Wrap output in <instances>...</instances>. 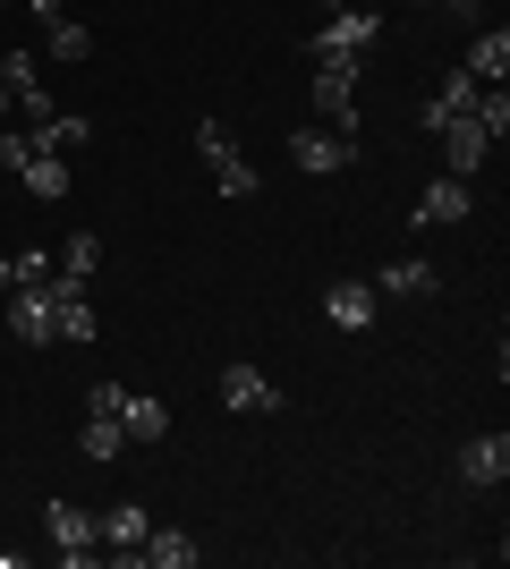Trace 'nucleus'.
I'll return each mask as SVG.
<instances>
[{
	"label": "nucleus",
	"mask_w": 510,
	"mask_h": 569,
	"mask_svg": "<svg viewBox=\"0 0 510 569\" xmlns=\"http://www.w3.org/2000/svg\"><path fill=\"white\" fill-rule=\"evenodd\" d=\"M196 162L213 170V179H221V196H239V204H247L256 188H264V179H256V162L239 153V137H230L221 119H196Z\"/></svg>",
	"instance_id": "nucleus-1"
},
{
	"label": "nucleus",
	"mask_w": 510,
	"mask_h": 569,
	"mask_svg": "<svg viewBox=\"0 0 510 569\" xmlns=\"http://www.w3.org/2000/svg\"><path fill=\"white\" fill-rule=\"evenodd\" d=\"M316 119L340 128V137H358V60H316Z\"/></svg>",
	"instance_id": "nucleus-2"
},
{
	"label": "nucleus",
	"mask_w": 510,
	"mask_h": 569,
	"mask_svg": "<svg viewBox=\"0 0 510 569\" xmlns=\"http://www.w3.org/2000/svg\"><path fill=\"white\" fill-rule=\"evenodd\" d=\"M374 34H383L374 9H332V18L307 34V60H358V51H374Z\"/></svg>",
	"instance_id": "nucleus-3"
},
{
	"label": "nucleus",
	"mask_w": 510,
	"mask_h": 569,
	"mask_svg": "<svg viewBox=\"0 0 510 569\" xmlns=\"http://www.w3.org/2000/svg\"><path fill=\"white\" fill-rule=\"evenodd\" d=\"M0 323H9L26 349H51V340H60V332H51V272H43V281H18V289H9V298H0Z\"/></svg>",
	"instance_id": "nucleus-4"
},
{
	"label": "nucleus",
	"mask_w": 510,
	"mask_h": 569,
	"mask_svg": "<svg viewBox=\"0 0 510 569\" xmlns=\"http://www.w3.org/2000/svg\"><path fill=\"white\" fill-rule=\"evenodd\" d=\"M290 162L307 170V179H332V170L358 162V137H340V128H323V119H316V128H298V137H290Z\"/></svg>",
	"instance_id": "nucleus-5"
},
{
	"label": "nucleus",
	"mask_w": 510,
	"mask_h": 569,
	"mask_svg": "<svg viewBox=\"0 0 510 569\" xmlns=\"http://www.w3.org/2000/svg\"><path fill=\"white\" fill-rule=\"evenodd\" d=\"M221 408H239V417H272V408H281V382L239 357V366H221Z\"/></svg>",
	"instance_id": "nucleus-6"
},
{
	"label": "nucleus",
	"mask_w": 510,
	"mask_h": 569,
	"mask_svg": "<svg viewBox=\"0 0 510 569\" xmlns=\"http://www.w3.org/2000/svg\"><path fill=\"white\" fill-rule=\"evenodd\" d=\"M43 527H51V545H60V561H86V552L102 545V527L86 501H43Z\"/></svg>",
	"instance_id": "nucleus-7"
},
{
	"label": "nucleus",
	"mask_w": 510,
	"mask_h": 569,
	"mask_svg": "<svg viewBox=\"0 0 510 569\" xmlns=\"http://www.w3.org/2000/svg\"><path fill=\"white\" fill-rule=\"evenodd\" d=\"M0 86H9V102H18L26 119H51V86H43V60H34V51H0Z\"/></svg>",
	"instance_id": "nucleus-8"
},
{
	"label": "nucleus",
	"mask_w": 510,
	"mask_h": 569,
	"mask_svg": "<svg viewBox=\"0 0 510 569\" xmlns=\"http://www.w3.org/2000/svg\"><path fill=\"white\" fill-rule=\"evenodd\" d=\"M434 137H442V170H451V179H477L486 153H493V137L477 128V119H451V128H434Z\"/></svg>",
	"instance_id": "nucleus-9"
},
{
	"label": "nucleus",
	"mask_w": 510,
	"mask_h": 569,
	"mask_svg": "<svg viewBox=\"0 0 510 569\" xmlns=\"http://www.w3.org/2000/svg\"><path fill=\"white\" fill-rule=\"evenodd\" d=\"M51 332L94 340V307H86V281H77V272H51Z\"/></svg>",
	"instance_id": "nucleus-10"
},
{
	"label": "nucleus",
	"mask_w": 510,
	"mask_h": 569,
	"mask_svg": "<svg viewBox=\"0 0 510 569\" xmlns=\"http://www.w3.org/2000/svg\"><path fill=\"white\" fill-rule=\"evenodd\" d=\"M374 315H383L374 281H332V289H323V323H340V332H366Z\"/></svg>",
	"instance_id": "nucleus-11"
},
{
	"label": "nucleus",
	"mask_w": 510,
	"mask_h": 569,
	"mask_svg": "<svg viewBox=\"0 0 510 569\" xmlns=\"http://www.w3.org/2000/svg\"><path fill=\"white\" fill-rule=\"evenodd\" d=\"M510 476V433H468L460 442V485H502Z\"/></svg>",
	"instance_id": "nucleus-12"
},
{
	"label": "nucleus",
	"mask_w": 510,
	"mask_h": 569,
	"mask_svg": "<svg viewBox=\"0 0 510 569\" xmlns=\"http://www.w3.org/2000/svg\"><path fill=\"white\" fill-rule=\"evenodd\" d=\"M26 137H34V153H60V162H69V153L94 144V119H86V111H51V119H34Z\"/></svg>",
	"instance_id": "nucleus-13"
},
{
	"label": "nucleus",
	"mask_w": 510,
	"mask_h": 569,
	"mask_svg": "<svg viewBox=\"0 0 510 569\" xmlns=\"http://www.w3.org/2000/svg\"><path fill=\"white\" fill-rule=\"evenodd\" d=\"M128 561H153V569H196V561H204V545H196L188 527H146V545L128 552Z\"/></svg>",
	"instance_id": "nucleus-14"
},
{
	"label": "nucleus",
	"mask_w": 510,
	"mask_h": 569,
	"mask_svg": "<svg viewBox=\"0 0 510 569\" xmlns=\"http://www.w3.org/2000/svg\"><path fill=\"white\" fill-rule=\"evenodd\" d=\"M434 289H442V272L426 256H400V263L374 272V298H434Z\"/></svg>",
	"instance_id": "nucleus-15"
},
{
	"label": "nucleus",
	"mask_w": 510,
	"mask_h": 569,
	"mask_svg": "<svg viewBox=\"0 0 510 569\" xmlns=\"http://www.w3.org/2000/svg\"><path fill=\"white\" fill-rule=\"evenodd\" d=\"M18 188L43 196V204H69L77 179H69V162H60V153H26V162H18Z\"/></svg>",
	"instance_id": "nucleus-16"
},
{
	"label": "nucleus",
	"mask_w": 510,
	"mask_h": 569,
	"mask_svg": "<svg viewBox=\"0 0 510 569\" xmlns=\"http://www.w3.org/2000/svg\"><path fill=\"white\" fill-rule=\"evenodd\" d=\"M94 527H102V545H120V561H128V552H137V545H146V501H111V510H94Z\"/></svg>",
	"instance_id": "nucleus-17"
},
{
	"label": "nucleus",
	"mask_w": 510,
	"mask_h": 569,
	"mask_svg": "<svg viewBox=\"0 0 510 569\" xmlns=\"http://www.w3.org/2000/svg\"><path fill=\"white\" fill-rule=\"evenodd\" d=\"M468 77H477V86H502V77H510V34H502V26H477V43H468Z\"/></svg>",
	"instance_id": "nucleus-18"
},
{
	"label": "nucleus",
	"mask_w": 510,
	"mask_h": 569,
	"mask_svg": "<svg viewBox=\"0 0 510 569\" xmlns=\"http://www.w3.org/2000/svg\"><path fill=\"white\" fill-rule=\"evenodd\" d=\"M468 204H477V196H468V179H451V170H442L434 188L417 196V221H468Z\"/></svg>",
	"instance_id": "nucleus-19"
},
{
	"label": "nucleus",
	"mask_w": 510,
	"mask_h": 569,
	"mask_svg": "<svg viewBox=\"0 0 510 569\" xmlns=\"http://www.w3.org/2000/svg\"><path fill=\"white\" fill-rule=\"evenodd\" d=\"M120 433H128V442H162V433H170V408H162V400H137V391H120Z\"/></svg>",
	"instance_id": "nucleus-20"
},
{
	"label": "nucleus",
	"mask_w": 510,
	"mask_h": 569,
	"mask_svg": "<svg viewBox=\"0 0 510 569\" xmlns=\"http://www.w3.org/2000/svg\"><path fill=\"white\" fill-rule=\"evenodd\" d=\"M43 51H51V60H60V69H69V60H86V51H94V34H86V18H69V9H60V18H43Z\"/></svg>",
	"instance_id": "nucleus-21"
},
{
	"label": "nucleus",
	"mask_w": 510,
	"mask_h": 569,
	"mask_svg": "<svg viewBox=\"0 0 510 569\" xmlns=\"http://www.w3.org/2000/svg\"><path fill=\"white\" fill-rule=\"evenodd\" d=\"M77 451L94 459V468H111V459L128 451V433H120V417H94V408H86V433H77Z\"/></svg>",
	"instance_id": "nucleus-22"
},
{
	"label": "nucleus",
	"mask_w": 510,
	"mask_h": 569,
	"mask_svg": "<svg viewBox=\"0 0 510 569\" xmlns=\"http://www.w3.org/2000/svg\"><path fill=\"white\" fill-rule=\"evenodd\" d=\"M94 256H102V238H94V230H77L69 247H60V272H77V281H86V272H94Z\"/></svg>",
	"instance_id": "nucleus-23"
},
{
	"label": "nucleus",
	"mask_w": 510,
	"mask_h": 569,
	"mask_svg": "<svg viewBox=\"0 0 510 569\" xmlns=\"http://www.w3.org/2000/svg\"><path fill=\"white\" fill-rule=\"evenodd\" d=\"M120 391H128V382H94V391H86V408H94V417H120Z\"/></svg>",
	"instance_id": "nucleus-24"
},
{
	"label": "nucleus",
	"mask_w": 510,
	"mask_h": 569,
	"mask_svg": "<svg viewBox=\"0 0 510 569\" xmlns=\"http://www.w3.org/2000/svg\"><path fill=\"white\" fill-rule=\"evenodd\" d=\"M434 9H451V18H477V9H486V0H434Z\"/></svg>",
	"instance_id": "nucleus-25"
},
{
	"label": "nucleus",
	"mask_w": 510,
	"mask_h": 569,
	"mask_svg": "<svg viewBox=\"0 0 510 569\" xmlns=\"http://www.w3.org/2000/svg\"><path fill=\"white\" fill-rule=\"evenodd\" d=\"M0 128H9V86H0Z\"/></svg>",
	"instance_id": "nucleus-26"
},
{
	"label": "nucleus",
	"mask_w": 510,
	"mask_h": 569,
	"mask_svg": "<svg viewBox=\"0 0 510 569\" xmlns=\"http://www.w3.org/2000/svg\"><path fill=\"white\" fill-rule=\"evenodd\" d=\"M0 9H9V0H0Z\"/></svg>",
	"instance_id": "nucleus-27"
}]
</instances>
